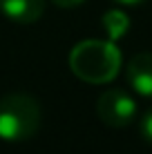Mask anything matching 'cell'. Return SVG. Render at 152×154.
<instances>
[{
	"mask_svg": "<svg viewBox=\"0 0 152 154\" xmlns=\"http://www.w3.org/2000/svg\"><path fill=\"white\" fill-rule=\"evenodd\" d=\"M70 69L85 83H110L121 69V51L110 40H83L70 51Z\"/></svg>",
	"mask_w": 152,
	"mask_h": 154,
	"instance_id": "6da1fadb",
	"label": "cell"
},
{
	"mask_svg": "<svg viewBox=\"0 0 152 154\" xmlns=\"http://www.w3.org/2000/svg\"><path fill=\"white\" fill-rule=\"evenodd\" d=\"M40 127V105L29 94H7L0 98V139L9 143L27 141Z\"/></svg>",
	"mask_w": 152,
	"mask_h": 154,
	"instance_id": "7a4b0ae2",
	"label": "cell"
},
{
	"mask_svg": "<svg viewBox=\"0 0 152 154\" xmlns=\"http://www.w3.org/2000/svg\"><path fill=\"white\" fill-rule=\"evenodd\" d=\"M96 114L107 127L123 130L137 116V103L123 89H107L96 100Z\"/></svg>",
	"mask_w": 152,
	"mask_h": 154,
	"instance_id": "3957f363",
	"label": "cell"
},
{
	"mask_svg": "<svg viewBox=\"0 0 152 154\" xmlns=\"http://www.w3.org/2000/svg\"><path fill=\"white\" fill-rule=\"evenodd\" d=\"M128 83L139 96L152 98V51H143V54L132 56L125 69Z\"/></svg>",
	"mask_w": 152,
	"mask_h": 154,
	"instance_id": "277c9868",
	"label": "cell"
},
{
	"mask_svg": "<svg viewBox=\"0 0 152 154\" xmlns=\"http://www.w3.org/2000/svg\"><path fill=\"white\" fill-rule=\"evenodd\" d=\"M0 14L18 25H31L45 14V0H0Z\"/></svg>",
	"mask_w": 152,
	"mask_h": 154,
	"instance_id": "5b68a950",
	"label": "cell"
},
{
	"mask_svg": "<svg viewBox=\"0 0 152 154\" xmlns=\"http://www.w3.org/2000/svg\"><path fill=\"white\" fill-rule=\"evenodd\" d=\"M141 136L152 145V107L143 114V119H141Z\"/></svg>",
	"mask_w": 152,
	"mask_h": 154,
	"instance_id": "8992f818",
	"label": "cell"
},
{
	"mask_svg": "<svg viewBox=\"0 0 152 154\" xmlns=\"http://www.w3.org/2000/svg\"><path fill=\"white\" fill-rule=\"evenodd\" d=\"M51 2L63 9H74V7H81L83 2H87V0H51Z\"/></svg>",
	"mask_w": 152,
	"mask_h": 154,
	"instance_id": "52a82bcc",
	"label": "cell"
},
{
	"mask_svg": "<svg viewBox=\"0 0 152 154\" xmlns=\"http://www.w3.org/2000/svg\"><path fill=\"white\" fill-rule=\"evenodd\" d=\"M114 2H119V5H123V7H139V5H143V2H148V0H114Z\"/></svg>",
	"mask_w": 152,
	"mask_h": 154,
	"instance_id": "ba28073f",
	"label": "cell"
}]
</instances>
